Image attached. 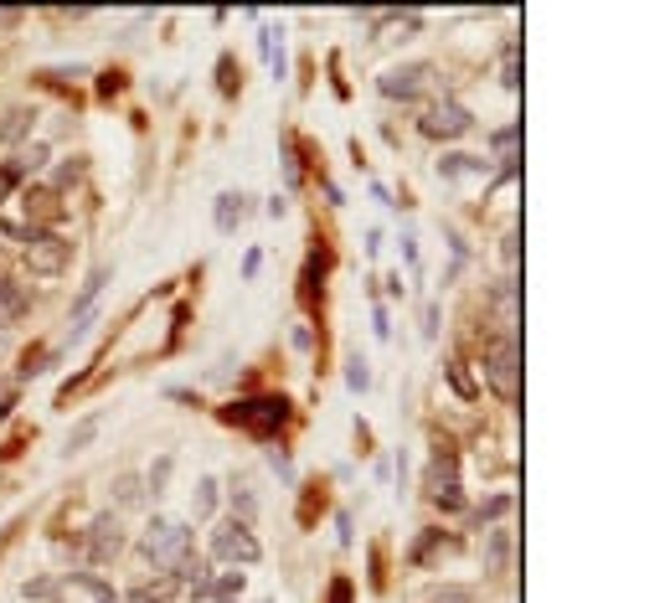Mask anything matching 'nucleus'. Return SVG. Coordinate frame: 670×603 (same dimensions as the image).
<instances>
[{"mask_svg":"<svg viewBox=\"0 0 670 603\" xmlns=\"http://www.w3.org/2000/svg\"><path fill=\"white\" fill-rule=\"evenodd\" d=\"M511 511H516V496H511V490H495V496H485L480 506H470V516H464V521H470L475 531H485V527H506V516H511Z\"/></svg>","mask_w":670,"mask_h":603,"instance_id":"6ab92c4d","label":"nucleus"},{"mask_svg":"<svg viewBox=\"0 0 670 603\" xmlns=\"http://www.w3.org/2000/svg\"><path fill=\"white\" fill-rule=\"evenodd\" d=\"M124 89H130V73H124V67H104V73H99V104H114Z\"/></svg>","mask_w":670,"mask_h":603,"instance_id":"473e14b6","label":"nucleus"},{"mask_svg":"<svg viewBox=\"0 0 670 603\" xmlns=\"http://www.w3.org/2000/svg\"><path fill=\"white\" fill-rule=\"evenodd\" d=\"M58 593V583L52 578H37V583H27V599H52Z\"/></svg>","mask_w":670,"mask_h":603,"instance_id":"ea45409f","label":"nucleus"},{"mask_svg":"<svg viewBox=\"0 0 670 603\" xmlns=\"http://www.w3.org/2000/svg\"><path fill=\"white\" fill-rule=\"evenodd\" d=\"M217 506H223V485L212 480V475H202V480H196V490H192V516H196V521H212V516H217Z\"/></svg>","mask_w":670,"mask_h":603,"instance_id":"5701e85b","label":"nucleus"},{"mask_svg":"<svg viewBox=\"0 0 670 603\" xmlns=\"http://www.w3.org/2000/svg\"><path fill=\"white\" fill-rule=\"evenodd\" d=\"M58 362V351L52 346H42V341H37V346H27L21 351V362H16V382H31V377H42L47 366Z\"/></svg>","mask_w":670,"mask_h":603,"instance_id":"b1692460","label":"nucleus"},{"mask_svg":"<svg viewBox=\"0 0 670 603\" xmlns=\"http://www.w3.org/2000/svg\"><path fill=\"white\" fill-rule=\"evenodd\" d=\"M227 506H233V516H238L243 527H254L258 511H264V500H258V485L248 480V475H233V480H227Z\"/></svg>","mask_w":670,"mask_h":603,"instance_id":"aec40b11","label":"nucleus"},{"mask_svg":"<svg viewBox=\"0 0 670 603\" xmlns=\"http://www.w3.org/2000/svg\"><path fill=\"white\" fill-rule=\"evenodd\" d=\"M99 428H104V418H99V413H89V418L78 423L73 434H68V444H62V454H83L93 444V438H99Z\"/></svg>","mask_w":670,"mask_h":603,"instance_id":"c756f323","label":"nucleus"},{"mask_svg":"<svg viewBox=\"0 0 670 603\" xmlns=\"http://www.w3.org/2000/svg\"><path fill=\"white\" fill-rule=\"evenodd\" d=\"M413 129H418V139H429V145H460V139L475 129V108L464 104L460 93H439V98H429V104L418 108Z\"/></svg>","mask_w":670,"mask_h":603,"instance_id":"39448f33","label":"nucleus"},{"mask_svg":"<svg viewBox=\"0 0 670 603\" xmlns=\"http://www.w3.org/2000/svg\"><path fill=\"white\" fill-rule=\"evenodd\" d=\"M480 393H495L506 407L522 403V331H495L480 351Z\"/></svg>","mask_w":670,"mask_h":603,"instance_id":"f03ea898","label":"nucleus"},{"mask_svg":"<svg viewBox=\"0 0 670 603\" xmlns=\"http://www.w3.org/2000/svg\"><path fill=\"white\" fill-rule=\"evenodd\" d=\"M258 269H264V253H248V258H243V279H258Z\"/></svg>","mask_w":670,"mask_h":603,"instance_id":"a18cd8bd","label":"nucleus"},{"mask_svg":"<svg viewBox=\"0 0 670 603\" xmlns=\"http://www.w3.org/2000/svg\"><path fill=\"white\" fill-rule=\"evenodd\" d=\"M104 284H109V269H93L83 284H78V294H73V315H89L93 310V300L104 294Z\"/></svg>","mask_w":670,"mask_h":603,"instance_id":"bb28decb","label":"nucleus"},{"mask_svg":"<svg viewBox=\"0 0 670 603\" xmlns=\"http://www.w3.org/2000/svg\"><path fill=\"white\" fill-rule=\"evenodd\" d=\"M491 160H485V155H470V150H449V155H439V181H470V176H475V181H485L491 186Z\"/></svg>","mask_w":670,"mask_h":603,"instance_id":"2eb2a0df","label":"nucleus"},{"mask_svg":"<svg viewBox=\"0 0 670 603\" xmlns=\"http://www.w3.org/2000/svg\"><path fill=\"white\" fill-rule=\"evenodd\" d=\"M109 496H114V511H140V506H150L145 475H134V469H120V475H114Z\"/></svg>","mask_w":670,"mask_h":603,"instance_id":"412c9836","label":"nucleus"},{"mask_svg":"<svg viewBox=\"0 0 670 603\" xmlns=\"http://www.w3.org/2000/svg\"><path fill=\"white\" fill-rule=\"evenodd\" d=\"M423 335H429V341H439V304H429V310H423Z\"/></svg>","mask_w":670,"mask_h":603,"instance_id":"a19ab883","label":"nucleus"},{"mask_svg":"<svg viewBox=\"0 0 670 603\" xmlns=\"http://www.w3.org/2000/svg\"><path fill=\"white\" fill-rule=\"evenodd\" d=\"M315 186H320V197H326V207H341V186H336V181H330V176H326V170H320V176H315Z\"/></svg>","mask_w":670,"mask_h":603,"instance_id":"58836bf2","label":"nucleus"},{"mask_svg":"<svg viewBox=\"0 0 670 603\" xmlns=\"http://www.w3.org/2000/svg\"><path fill=\"white\" fill-rule=\"evenodd\" d=\"M192 552H196V527L192 521L155 516V521H145V531H140V558H145L150 568H161V573H176Z\"/></svg>","mask_w":670,"mask_h":603,"instance_id":"20e7f679","label":"nucleus"},{"mask_svg":"<svg viewBox=\"0 0 670 603\" xmlns=\"http://www.w3.org/2000/svg\"><path fill=\"white\" fill-rule=\"evenodd\" d=\"M330 273H336V242H330V232H320V227H315V232H310V253H305V263H299V289H295L299 315H305V320L326 310Z\"/></svg>","mask_w":670,"mask_h":603,"instance_id":"423d86ee","label":"nucleus"},{"mask_svg":"<svg viewBox=\"0 0 670 603\" xmlns=\"http://www.w3.org/2000/svg\"><path fill=\"white\" fill-rule=\"evenodd\" d=\"M454 547H460V531H449V527H423V531L413 537V542H408L402 562H408V568H429V562L449 558Z\"/></svg>","mask_w":670,"mask_h":603,"instance_id":"9b49d317","label":"nucleus"},{"mask_svg":"<svg viewBox=\"0 0 670 603\" xmlns=\"http://www.w3.org/2000/svg\"><path fill=\"white\" fill-rule=\"evenodd\" d=\"M429 603H475V589H433Z\"/></svg>","mask_w":670,"mask_h":603,"instance_id":"4c0bfd02","label":"nucleus"},{"mask_svg":"<svg viewBox=\"0 0 670 603\" xmlns=\"http://www.w3.org/2000/svg\"><path fill=\"white\" fill-rule=\"evenodd\" d=\"M16 407H21V393H6V397H0V423H11Z\"/></svg>","mask_w":670,"mask_h":603,"instance_id":"37998d69","label":"nucleus"},{"mask_svg":"<svg viewBox=\"0 0 670 603\" xmlns=\"http://www.w3.org/2000/svg\"><path fill=\"white\" fill-rule=\"evenodd\" d=\"M470 356H464V351H454V356H449L444 362V377H449V387H454V397H460V403H480V382H475V372H470Z\"/></svg>","mask_w":670,"mask_h":603,"instance_id":"4be33fe9","label":"nucleus"},{"mask_svg":"<svg viewBox=\"0 0 670 603\" xmlns=\"http://www.w3.org/2000/svg\"><path fill=\"white\" fill-rule=\"evenodd\" d=\"M480 558H485V573L506 578V573H511V562H516V531H511V527H485Z\"/></svg>","mask_w":670,"mask_h":603,"instance_id":"4468645a","label":"nucleus"},{"mask_svg":"<svg viewBox=\"0 0 670 603\" xmlns=\"http://www.w3.org/2000/svg\"><path fill=\"white\" fill-rule=\"evenodd\" d=\"M83 181H89V155H83V150H73V155H62V160H58V166H52V170H47V191H58V197L62 201H68V197H73V191H78V186H83Z\"/></svg>","mask_w":670,"mask_h":603,"instance_id":"f3484780","label":"nucleus"},{"mask_svg":"<svg viewBox=\"0 0 670 603\" xmlns=\"http://www.w3.org/2000/svg\"><path fill=\"white\" fill-rule=\"evenodd\" d=\"M11 351V325H0V356Z\"/></svg>","mask_w":670,"mask_h":603,"instance_id":"09e8293b","label":"nucleus"},{"mask_svg":"<svg viewBox=\"0 0 670 603\" xmlns=\"http://www.w3.org/2000/svg\"><path fill=\"white\" fill-rule=\"evenodd\" d=\"M516 52H522V42L506 37V46H501V89H522V62H516Z\"/></svg>","mask_w":670,"mask_h":603,"instance_id":"7c9ffc66","label":"nucleus"},{"mask_svg":"<svg viewBox=\"0 0 670 603\" xmlns=\"http://www.w3.org/2000/svg\"><path fill=\"white\" fill-rule=\"evenodd\" d=\"M268 217H284V211H289V197H268Z\"/></svg>","mask_w":670,"mask_h":603,"instance_id":"de8ad7c7","label":"nucleus"},{"mask_svg":"<svg viewBox=\"0 0 670 603\" xmlns=\"http://www.w3.org/2000/svg\"><path fill=\"white\" fill-rule=\"evenodd\" d=\"M171 469H176V454H161L155 465L145 469V490H150V500H161L165 496V485H171Z\"/></svg>","mask_w":670,"mask_h":603,"instance_id":"c85d7f7f","label":"nucleus"},{"mask_svg":"<svg viewBox=\"0 0 670 603\" xmlns=\"http://www.w3.org/2000/svg\"><path fill=\"white\" fill-rule=\"evenodd\" d=\"M31 438H37V428H16V434L6 438V449H0V465H11V459H21Z\"/></svg>","mask_w":670,"mask_h":603,"instance_id":"f704fd0d","label":"nucleus"},{"mask_svg":"<svg viewBox=\"0 0 670 603\" xmlns=\"http://www.w3.org/2000/svg\"><path fill=\"white\" fill-rule=\"evenodd\" d=\"M336 537H341V547H351V511H336Z\"/></svg>","mask_w":670,"mask_h":603,"instance_id":"79ce46f5","label":"nucleus"},{"mask_svg":"<svg viewBox=\"0 0 670 603\" xmlns=\"http://www.w3.org/2000/svg\"><path fill=\"white\" fill-rule=\"evenodd\" d=\"M31 135H37V104L0 108V145H27Z\"/></svg>","mask_w":670,"mask_h":603,"instance_id":"a211bd4d","label":"nucleus"},{"mask_svg":"<svg viewBox=\"0 0 670 603\" xmlns=\"http://www.w3.org/2000/svg\"><path fill=\"white\" fill-rule=\"evenodd\" d=\"M171 397H176V403H192V407H207L202 393H192V387H171Z\"/></svg>","mask_w":670,"mask_h":603,"instance_id":"c03bdc74","label":"nucleus"},{"mask_svg":"<svg viewBox=\"0 0 670 603\" xmlns=\"http://www.w3.org/2000/svg\"><path fill=\"white\" fill-rule=\"evenodd\" d=\"M330 511V496H326V485L315 480V485H305V490H299V527H315V521H320V516Z\"/></svg>","mask_w":670,"mask_h":603,"instance_id":"393cba45","label":"nucleus"},{"mask_svg":"<svg viewBox=\"0 0 670 603\" xmlns=\"http://www.w3.org/2000/svg\"><path fill=\"white\" fill-rule=\"evenodd\" d=\"M207 552L223 568H254V562H264V542L254 537V527H243L238 516H227V521H217L207 531Z\"/></svg>","mask_w":670,"mask_h":603,"instance_id":"6e6552de","label":"nucleus"},{"mask_svg":"<svg viewBox=\"0 0 670 603\" xmlns=\"http://www.w3.org/2000/svg\"><path fill=\"white\" fill-rule=\"evenodd\" d=\"M37 310V289L27 279H16V273H0V325H21V320Z\"/></svg>","mask_w":670,"mask_h":603,"instance_id":"f8f14e48","label":"nucleus"},{"mask_svg":"<svg viewBox=\"0 0 670 603\" xmlns=\"http://www.w3.org/2000/svg\"><path fill=\"white\" fill-rule=\"evenodd\" d=\"M21 211H27V227H47V232H62V222H68V207H62L58 191H47L42 181L21 186Z\"/></svg>","mask_w":670,"mask_h":603,"instance_id":"9d476101","label":"nucleus"},{"mask_svg":"<svg viewBox=\"0 0 670 603\" xmlns=\"http://www.w3.org/2000/svg\"><path fill=\"white\" fill-rule=\"evenodd\" d=\"M326 603H357V583H351L346 573H336L326 583Z\"/></svg>","mask_w":670,"mask_h":603,"instance_id":"c9c22d12","label":"nucleus"},{"mask_svg":"<svg viewBox=\"0 0 670 603\" xmlns=\"http://www.w3.org/2000/svg\"><path fill=\"white\" fill-rule=\"evenodd\" d=\"M21 21H27V11H0V31H16Z\"/></svg>","mask_w":670,"mask_h":603,"instance_id":"49530a36","label":"nucleus"},{"mask_svg":"<svg viewBox=\"0 0 670 603\" xmlns=\"http://www.w3.org/2000/svg\"><path fill=\"white\" fill-rule=\"evenodd\" d=\"M6 232L21 242V263H27L37 279H62V273L73 269L78 242L68 238V232H47V227H27V222L6 227Z\"/></svg>","mask_w":670,"mask_h":603,"instance_id":"7ed1b4c3","label":"nucleus"},{"mask_svg":"<svg viewBox=\"0 0 670 603\" xmlns=\"http://www.w3.org/2000/svg\"><path fill=\"white\" fill-rule=\"evenodd\" d=\"M248 217H254V197H248V191H223V197L212 201V227H217L223 238H233Z\"/></svg>","mask_w":670,"mask_h":603,"instance_id":"dca6fc26","label":"nucleus"},{"mask_svg":"<svg viewBox=\"0 0 670 603\" xmlns=\"http://www.w3.org/2000/svg\"><path fill=\"white\" fill-rule=\"evenodd\" d=\"M289 341H295V351H315V320L299 315V320H295V331H289Z\"/></svg>","mask_w":670,"mask_h":603,"instance_id":"e433bc0d","label":"nucleus"},{"mask_svg":"<svg viewBox=\"0 0 670 603\" xmlns=\"http://www.w3.org/2000/svg\"><path fill=\"white\" fill-rule=\"evenodd\" d=\"M264 459H268V469H274L284 485H295V459H289V449H284V444H268Z\"/></svg>","mask_w":670,"mask_h":603,"instance_id":"72a5a7b5","label":"nucleus"},{"mask_svg":"<svg viewBox=\"0 0 670 603\" xmlns=\"http://www.w3.org/2000/svg\"><path fill=\"white\" fill-rule=\"evenodd\" d=\"M217 93H223V98H238L243 93V62L233 58V52L217 58Z\"/></svg>","mask_w":670,"mask_h":603,"instance_id":"a878e982","label":"nucleus"},{"mask_svg":"<svg viewBox=\"0 0 670 603\" xmlns=\"http://www.w3.org/2000/svg\"><path fill=\"white\" fill-rule=\"evenodd\" d=\"M0 547H6V537H0Z\"/></svg>","mask_w":670,"mask_h":603,"instance_id":"8fccbe9b","label":"nucleus"},{"mask_svg":"<svg viewBox=\"0 0 670 603\" xmlns=\"http://www.w3.org/2000/svg\"><path fill=\"white\" fill-rule=\"evenodd\" d=\"M217 423L233 428V434H248L254 444L268 449V444L289 438V428L299 423V407L289 393H238L227 403H217Z\"/></svg>","mask_w":670,"mask_h":603,"instance_id":"f257e3e1","label":"nucleus"},{"mask_svg":"<svg viewBox=\"0 0 670 603\" xmlns=\"http://www.w3.org/2000/svg\"><path fill=\"white\" fill-rule=\"evenodd\" d=\"M377 93L388 104H429V98H439V62H429V58L392 62L377 77Z\"/></svg>","mask_w":670,"mask_h":603,"instance_id":"0eeeda50","label":"nucleus"},{"mask_svg":"<svg viewBox=\"0 0 670 603\" xmlns=\"http://www.w3.org/2000/svg\"><path fill=\"white\" fill-rule=\"evenodd\" d=\"M485 160H491V166H501V170L522 166V119L495 124L491 135H485Z\"/></svg>","mask_w":670,"mask_h":603,"instance_id":"ddd939ff","label":"nucleus"},{"mask_svg":"<svg viewBox=\"0 0 670 603\" xmlns=\"http://www.w3.org/2000/svg\"><path fill=\"white\" fill-rule=\"evenodd\" d=\"M346 387H351V393H372V362H367V356H361V351H351V356H346Z\"/></svg>","mask_w":670,"mask_h":603,"instance_id":"cd10ccee","label":"nucleus"},{"mask_svg":"<svg viewBox=\"0 0 670 603\" xmlns=\"http://www.w3.org/2000/svg\"><path fill=\"white\" fill-rule=\"evenodd\" d=\"M16 166L27 170V176H42V170L52 166V150H47L42 139H37V145H21V150H16Z\"/></svg>","mask_w":670,"mask_h":603,"instance_id":"2f4dec72","label":"nucleus"},{"mask_svg":"<svg viewBox=\"0 0 670 603\" xmlns=\"http://www.w3.org/2000/svg\"><path fill=\"white\" fill-rule=\"evenodd\" d=\"M124 547H130V537H124V521L120 511H104L93 516L89 531H83V558L93 562V568H109L114 558H124Z\"/></svg>","mask_w":670,"mask_h":603,"instance_id":"1a4fd4ad","label":"nucleus"}]
</instances>
